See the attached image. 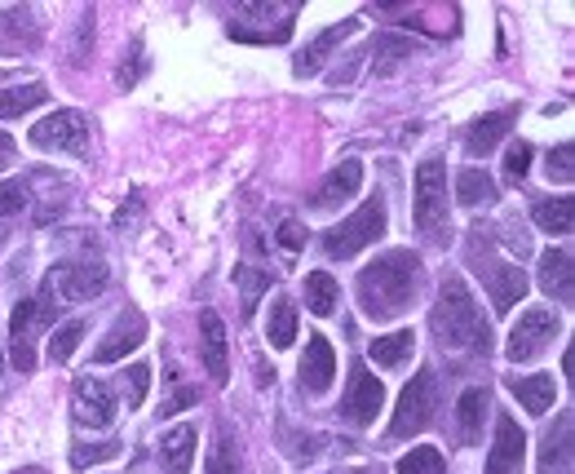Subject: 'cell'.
<instances>
[{
	"mask_svg": "<svg viewBox=\"0 0 575 474\" xmlns=\"http://www.w3.org/2000/svg\"><path fill=\"white\" fill-rule=\"evenodd\" d=\"M514 400L532 413V417H545L549 409H554V400H558V382H554V373H536V377H518L514 386Z\"/></svg>",
	"mask_w": 575,
	"mask_h": 474,
	"instance_id": "cell-20",
	"label": "cell"
},
{
	"mask_svg": "<svg viewBox=\"0 0 575 474\" xmlns=\"http://www.w3.org/2000/svg\"><path fill=\"white\" fill-rule=\"evenodd\" d=\"M209 474H240V440L222 426L218 440H213V453H209Z\"/></svg>",
	"mask_w": 575,
	"mask_h": 474,
	"instance_id": "cell-31",
	"label": "cell"
},
{
	"mask_svg": "<svg viewBox=\"0 0 575 474\" xmlns=\"http://www.w3.org/2000/svg\"><path fill=\"white\" fill-rule=\"evenodd\" d=\"M443 222H447V164L430 155L416 169V226L438 235Z\"/></svg>",
	"mask_w": 575,
	"mask_h": 474,
	"instance_id": "cell-7",
	"label": "cell"
},
{
	"mask_svg": "<svg viewBox=\"0 0 575 474\" xmlns=\"http://www.w3.org/2000/svg\"><path fill=\"white\" fill-rule=\"evenodd\" d=\"M359 182H363V164H359V160H341V164L323 178V186L314 191V204H319V209H336V204H345V200L359 191Z\"/></svg>",
	"mask_w": 575,
	"mask_h": 474,
	"instance_id": "cell-18",
	"label": "cell"
},
{
	"mask_svg": "<svg viewBox=\"0 0 575 474\" xmlns=\"http://www.w3.org/2000/svg\"><path fill=\"white\" fill-rule=\"evenodd\" d=\"M115 453H120V444H98V448L75 444V448H71V466H75V471H89V466H98V462H107V457H115Z\"/></svg>",
	"mask_w": 575,
	"mask_h": 474,
	"instance_id": "cell-38",
	"label": "cell"
},
{
	"mask_svg": "<svg viewBox=\"0 0 575 474\" xmlns=\"http://www.w3.org/2000/svg\"><path fill=\"white\" fill-rule=\"evenodd\" d=\"M421 280H425V266L412 249H390L381 253L376 262H367L359 271V306L363 315L372 320H390L399 311H407L421 293Z\"/></svg>",
	"mask_w": 575,
	"mask_h": 474,
	"instance_id": "cell-1",
	"label": "cell"
},
{
	"mask_svg": "<svg viewBox=\"0 0 575 474\" xmlns=\"http://www.w3.org/2000/svg\"><path fill=\"white\" fill-rule=\"evenodd\" d=\"M36 151H62V155H89V120L80 111H53L31 124L27 138Z\"/></svg>",
	"mask_w": 575,
	"mask_h": 474,
	"instance_id": "cell-5",
	"label": "cell"
},
{
	"mask_svg": "<svg viewBox=\"0 0 575 474\" xmlns=\"http://www.w3.org/2000/svg\"><path fill=\"white\" fill-rule=\"evenodd\" d=\"M430 324H434L438 346H447V351H483L487 355V346H492V333H487V324L474 306V293L465 289L461 275H447L438 284V302L430 311Z\"/></svg>",
	"mask_w": 575,
	"mask_h": 474,
	"instance_id": "cell-2",
	"label": "cell"
},
{
	"mask_svg": "<svg viewBox=\"0 0 575 474\" xmlns=\"http://www.w3.org/2000/svg\"><path fill=\"white\" fill-rule=\"evenodd\" d=\"M147 382H151V369H147V364H133V369H129V377H124L129 409H142V400H147Z\"/></svg>",
	"mask_w": 575,
	"mask_h": 474,
	"instance_id": "cell-39",
	"label": "cell"
},
{
	"mask_svg": "<svg viewBox=\"0 0 575 474\" xmlns=\"http://www.w3.org/2000/svg\"><path fill=\"white\" fill-rule=\"evenodd\" d=\"M336 297H341V289H336V280L327 271H310L305 275V306L314 315H332L336 311Z\"/></svg>",
	"mask_w": 575,
	"mask_h": 474,
	"instance_id": "cell-28",
	"label": "cell"
},
{
	"mask_svg": "<svg viewBox=\"0 0 575 474\" xmlns=\"http://www.w3.org/2000/svg\"><path fill=\"white\" fill-rule=\"evenodd\" d=\"M487 391L483 386H470L461 400H456V422H461V440L465 444H474L478 435H483V417H487Z\"/></svg>",
	"mask_w": 575,
	"mask_h": 474,
	"instance_id": "cell-22",
	"label": "cell"
},
{
	"mask_svg": "<svg viewBox=\"0 0 575 474\" xmlns=\"http://www.w3.org/2000/svg\"><path fill=\"white\" fill-rule=\"evenodd\" d=\"M142 342H147V320H142L138 311H124V315L115 320V329L98 342V355H93V360H98V364H115V360H124L129 351H138Z\"/></svg>",
	"mask_w": 575,
	"mask_h": 474,
	"instance_id": "cell-15",
	"label": "cell"
},
{
	"mask_svg": "<svg viewBox=\"0 0 575 474\" xmlns=\"http://www.w3.org/2000/svg\"><path fill=\"white\" fill-rule=\"evenodd\" d=\"M558 329H563V320L549 311V306H532L518 324H514V333H510V360L514 364H532L554 337H558Z\"/></svg>",
	"mask_w": 575,
	"mask_h": 474,
	"instance_id": "cell-8",
	"label": "cell"
},
{
	"mask_svg": "<svg viewBox=\"0 0 575 474\" xmlns=\"http://www.w3.org/2000/svg\"><path fill=\"white\" fill-rule=\"evenodd\" d=\"M532 160H536L532 142H514V147H510V155H505V178H510V182H523V178H527V169H532Z\"/></svg>",
	"mask_w": 575,
	"mask_h": 474,
	"instance_id": "cell-37",
	"label": "cell"
},
{
	"mask_svg": "<svg viewBox=\"0 0 575 474\" xmlns=\"http://www.w3.org/2000/svg\"><path fill=\"white\" fill-rule=\"evenodd\" d=\"M266 337H271L275 351H288V346L296 342V306H292L288 297H275L271 320H266Z\"/></svg>",
	"mask_w": 575,
	"mask_h": 474,
	"instance_id": "cell-29",
	"label": "cell"
},
{
	"mask_svg": "<svg viewBox=\"0 0 575 474\" xmlns=\"http://www.w3.org/2000/svg\"><path fill=\"white\" fill-rule=\"evenodd\" d=\"M27 209V186L22 182H0V218H13Z\"/></svg>",
	"mask_w": 575,
	"mask_h": 474,
	"instance_id": "cell-40",
	"label": "cell"
},
{
	"mask_svg": "<svg viewBox=\"0 0 575 474\" xmlns=\"http://www.w3.org/2000/svg\"><path fill=\"white\" fill-rule=\"evenodd\" d=\"M235 284H240V297H244V320H253V315H258L262 293L271 289V275H266V271H258V266H235Z\"/></svg>",
	"mask_w": 575,
	"mask_h": 474,
	"instance_id": "cell-30",
	"label": "cell"
},
{
	"mask_svg": "<svg viewBox=\"0 0 575 474\" xmlns=\"http://www.w3.org/2000/svg\"><path fill=\"white\" fill-rule=\"evenodd\" d=\"M354 27H359V22H341V27H327V31H323V36H319V40H314V44H310L305 53H296V75H314V71H319V62L327 58V49H332L336 40H345V36H350Z\"/></svg>",
	"mask_w": 575,
	"mask_h": 474,
	"instance_id": "cell-27",
	"label": "cell"
},
{
	"mask_svg": "<svg viewBox=\"0 0 575 474\" xmlns=\"http://www.w3.org/2000/svg\"><path fill=\"white\" fill-rule=\"evenodd\" d=\"M0 369H4V360H0Z\"/></svg>",
	"mask_w": 575,
	"mask_h": 474,
	"instance_id": "cell-47",
	"label": "cell"
},
{
	"mask_svg": "<svg viewBox=\"0 0 575 474\" xmlns=\"http://www.w3.org/2000/svg\"><path fill=\"white\" fill-rule=\"evenodd\" d=\"M44 84H13V89H0V120H18V115H27L31 107H44Z\"/></svg>",
	"mask_w": 575,
	"mask_h": 474,
	"instance_id": "cell-24",
	"label": "cell"
},
{
	"mask_svg": "<svg viewBox=\"0 0 575 474\" xmlns=\"http://www.w3.org/2000/svg\"><path fill=\"white\" fill-rule=\"evenodd\" d=\"M200 355H204V369L218 386H226L231 377V346H226V324L218 311H200Z\"/></svg>",
	"mask_w": 575,
	"mask_h": 474,
	"instance_id": "cell-12",
	"label": "cell"
},
{
	"mask_svg": "<svg viewBox=\"0 0 575 474\" xmlns=\"http://www.w3.org/2000/svg\"><path fill=\"white\" fill-rule=\"evenodd\" d=\"M572 249H549L541 258V289L545 293H558L563 302H572Z\"/></svg>",
	"mask_w": 575,
	"mask_h": 474,
	"instance_id": "cell-21",
	"label": "cell"
},
{
	"mask_svg": "<svg viewBox=\"0 0 575 474\" xmlns=\"http://www.w3.org/2000/svg\"><path fill=\"white\" fill-rule=\"evenodd\" d=\"M280 249H288V253H296V249H305V226L296 222V218H288V222H280Z\"/></svg>",
	"mask_w": 575,
	"mask_h": 474,
	"instance_id": "cell-42",
	"label": "cell"
},
{
	"mask_svg": "<svg viewBox=\"0 0 575 474\" xmlns=\"http://www.w3.org/2000/svg\"><path fill=\"white\" fill-rule=\"evenodd\" d=\"M385 226H390L385 200H381V195H367V200L359 204V213H350L345 222H336V226L323 231V253L336 258V262H345V258H354L359 249H372V244L385 235Z\"/></svg>",
	"mask_w": 575,
	"mask_h": 474,
	"instance_id": "cell-3",
	"label": "cell"
},
{
	"mask_svg": "<svg viewBox=\"0 0 575 474\" xmlns=\"http://www.w3.org/2000/svg\"><path fill=\"white\" fill-rule=\"evenodd\" d=\"M514 120H518V107H501V111L478 115V120L465 129V151H470V155H492V151L510 138Z\"/></svg>",
	"mask_w": 575,
	"mask_h": 474,
	"instance_id": "cell-14",
	"label": "cell"
},
{
	"mask_svg": "<svg viewBox=\"0 0 575 474\" xmlns=\"http://www.w3.org/2000/svg\"><path fill=\"white\" fill-rule=\"evenodd\" d=\"M195 404H200V391H191V386H178V391H173V395L160 404V422H164V417H178L182 409H195Z\"/></svg>",
	"mask_w": 575,
	"mask_h": 474,
	"instance_id": "cell-41",
	"label": "cell"
},
{
	"mask_svg": "<svg viewBox=\"0 0 575 474\" xmlns=\"http://www.w3.org/2000/svg\"><path fill=\"white\" fill-rule=\"evenodd\" d=\"M13 151H18V147H13V138H9V133H0V169L13 160Z\"/></svg>",
	"mask_w": 575,
	"mask_h": 474,
	"instance_id": "cell-44",
	"label": "cell"
},
{
	"mask_svg": "<svg viewBox=\"0 0 575 474\" xmlns=\"http://www.w3.org/2000/svg\"><path fill=\"white\" fill-rule=\"evenodd\" d=\"M523 453H527V435H523V426H518L514 417H496V440H492L487 471L483 474H518Z\"/></svg>",
	"mask_w": 575,
	"mask_h": 474,
	"instance_id": "cell-13",
	"label": "cell"
},
{
	"mask_svg": "<svg viewBox=\"0 0 575 474\" xmlns=\"http://www.w3.org/2000/svg\"><path fill=\"white\" fill-rule=\"evenodd\" d=\"M385 409V386L363 369V364H354V373H350V391H345V400H341V417H350V422H359V426H367V422H376V413Z\"/></svg>",
	"mask_w": 575,
	"mask_h": 474,
	"instance_id": "cell-11",
	"label": "cell"
},
{
	"mask_svg": "<svg viewBox=\"0 0 575 474\" xmlns=\"http://www.w3.org/2000/svg\"><path fill=\"white\" fill-rule=\"evenodd\" d=\"M532 218H536V226L541 231H549V235H567L572 231V200L567 195H558V200H536L532 204Z\"/></svg>",
	"mask_w": 575,
	"mask_h": 474,
	"instance_id": "cell-26",
	"label": "cell"
},
{
	"mask_svg": "<svg viewBox=\"0 0 575 474\" xmlns=\"http://www.w3.org/2000/svg\"><path fill=\"white\" fill-rule=\"evenodd\" d=\"M44 289L62 302H89L107 289V266L102 262H58L44 280Z\"/></svg>",
	"mask_w": 575,
	"mask_h": 474,
	"instance_id": "cell-9",
	"label": "cell"
},
{
	"mask_svg": "<svg viewBox=\"0 0 575 474\" xmlns=\"http://www.w3.org/2000/svg\"><path fill=\"white\" fill-rule=\"evenodd\" d=\"M84 342V324L80 320H71V324H62L53 337H49V360L53 364H67L71 355H75V346Z\"/></svg>",
	"mask_w": 575,
	"mask_h": 474,
	"instance_id": "cell-33",
	"label": "cell"
},
{
	"mask_svg": "<svg viewBox=\"0 0 575 474\" xmlns=\"http://www.w3.org/2000/svg\"><path fill=\"white\" fill-rule=\"evenodd\" d=\"M545 169H549V182H572L575 178V147L572 142L554 147V151H549V160H545Z\"/></svg>",
	"mask_w": 575,
	"mask_h": 474,
	"instance_id": "cell-36",
	"label": "cell"
},
{
	"mask_svg": "<svg viewBox=\"0 0 575 474\" xmlns=\"http://www.w3.org/2000/svg\"><path fill=\"white\" fill-rule=\"evenodd\" d=\"M195 444H200L195 426H173V431H164V440H160V466H164V474H191Z\"/></svg>",
	"mask_w": 575,
	"mask_h": 474,
	"instance_id": "cell-19",
	"label": "cell"
},
{
	"mask_svg": "<svg viewBox=\"0 0 575 474\" xmlns=\"http://www.w3.org/2000/svg\"><path fill=\"white\" fill-rule=\"evenodd\" d=\"M487 289H492V306L505 315V311H514L527 297L532 284H527L518 262H487Z\"/></svg>",
	"mask_w": 575,
	"mask_h": 474,
	"instance_id": "cell-16",
	"label": "cell"
},
{
	"mask_svg": "<svg viewBox=\"0 0 575 474\" xmlns=\"http://www.w3.org/2000/svg\"><path fill=\"white\" fill-rule=\"evenodd\" d=\"M138 209H142V204H138V200H129V204L120 209V218H115V226H133V222H138Z\"/></svg>",
	"mask_w": 575,
	"mask_h": 474,
	"instance_id": "cell-43",
	"label": "cell"
},
{
	"mask_svg": "<svg viewBox=\"0 0 575 474\" xmlns=\"http://www.w3.org/2000/svg\"><path fill=\"white\" fill-rule=\"evenodd\" d=\"M22 474H44V471H22Z\"/></svg>",
	"mask_w": 575,
	"mask_h": 474,
	"instance_id": "cell-45",
	"label": "cell"
},
{
	"mask_svg": "<svg viewBox=\"0 0 575 474\" xmlns=\"http://www.w3.org/2000/svg\"><path fill=\"white\" fill-rule=\"evenodd\" d=\"M332 377H336V355H332V346H327V337H310L305 342V355H301V386L310 391V395H323L327 386H332Z\"/></svg>",
	"mask_w": 575,
	"mask_h": 474,
	"instance_id": "cell-17",
	"label": "cell"
},
{
	"mask_svg": "<svg viewBox=\"0 0 575 474\" xmlns=\"http://www.w3.org/2000/svg\"><path fill=\"white\" fill-rule=\"evenodd\" d=\"M456 200L465 204V209H478V204H492L496 200V182L483 173V169H461L456 173Z\"/></svg>",
	"mask_w": 575,
	"mask_h": 474,
	"instance_id": "cell-23",
	"label": "cell"
},
{
	"mask_svg": "<svg viewBox=\"0 0 575 474\" xmlns=\"http://www.w3.org/2000/svg\"><path fill=\"white\" fill-rule=\"evenodd\" d=\"M53 293L44 289L40 297H22L9 315V364L18 373H31L36 369V337L53 324Z\"/></svg>",
	"mask_w": 575,
	"mask_h": 474,
	"instance_id": "cell-4",
	"label": "cell"
},
{
	"mask_svg": "<svg viewBox=\"0 0 575 474\" xmlns=\"http://www.w3.org/2000/svg\"><path fill=\"white\" fill-rule=\"evenodd\" d=\"M71 417L80 431H107L115 422V395L98 377H75L71 386Z\"/></svg>",
	"mask_w": 575,
	"mask_h": 474,
	"instance_id": "cell-10",
	"label": "cell"
},
{
	"mask_svg": "<svg viewBox=\"0 0 575 474\" xmlns=\"http://www.w3.org/2000/svg\"><path fill=\"white\" fill-rule=\"evenodd\" d=\"M567 444H572V426L563 422V426H558V440H554V435L545 440V453H541V474H563L567 471Z\"/></svg>",
	"mask_w": 575,
	"mask_h": 474,
	"instance_id": "cell-34",
	"label": "cell"
},
{
	"mask_svg": "<svg viewBox=\"0 0 575 474\" xmlns=\"http://www.w3.org/2000/svg\"><path fill=\"white\" fill-rule=\"evenodd\" d=\"M354 474H376V471H354Z\"/></svg>",
	"mask_w": 575,
	"mask_h": 474,
	"instance_id": "cell-46",
	"label": "cell"
},
{
	"mask_svg": "<svg viewBox=\"0 0 575 474\" xmlns=\"http://www.w3.org/2000/svg\"><path fill=\"white\" fill-rule=\"evenodd\" d=\"M412 53V40L407 36H376V75H390L394 71V62L399 58H407Z\"/></svg>",
	"mask_w": 575,
	"mask_h": 474,
	"instance_id": "cell-32",
	"label": "cell"
},
{
	"mask_svg": "<svg viewBox=\"0 0 575 474\" xmlns=\"http://www.w3.org/2000/svg\"><path fill=\"white\" fill-rule=\"evenodd\" d=\"M412 346H416L412 329H399V333H390V337H376V342L367 346V355H372L381 369H399V364L412 355Z\"/></svg>",
	"mask_w": 575,
	"mask_h": 474,
	"instance_id": "cell-25",
	"label": "cell"
},
{
	"mask_svg": "<svg viewBox=\"0 0 575 474\" xmlns=\"http://www.w3.org/2000/svg\"><path fill=\"white\" fill-rule=\"evenodd\" d=\"M434 409H438L434 373H430V369H421V373H416V377H412V382L403 386V395H399V409H394V426H390V435H394V440L421 435V431L430 426Z\"/></svg>",
	"mask_w": 575,
	"mask_h": 474,
	"instance_id": "cell-6",
	"label": "cell"
},
{
	"mask_svg": "<svg viewBox=\"0 0 575 474\" xmlns=\"http://www.w3.org/2000/svg\"><path fill=\"white\" fill-rule=\"evenodd\" d=\"M399 474H447V462H443L438 448H412L399 462Z\"/></svg>",
	"mask_w": 575,
	"mask_h": 474,
	"instance_id": "cell-35",
	"label": "cell"
}]
</instances>
